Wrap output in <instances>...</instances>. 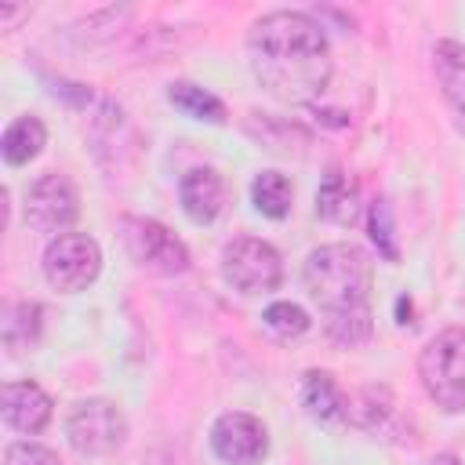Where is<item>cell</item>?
Listing matches in <instances>:
<instances>
[{"label":"cell","instance_id":"1","mask_svg":"<svg viewBox=\"0 0 465 465\" xmlns=\"http://www.w3.org/2000/svg\"><path fill=\"white\" fill-rule=\"evenodd\" d=\"M247 62L254 80L280 102H316L331 84V44L302 11L262 15L247 33Z\"/></svg>","mask_w":465,"mask_h":465},{"label":"cell","instance_id":"2","mask_svg":"<svg viewBox=\"0 0 465 465\" xmlns=\"http://www.w3.org/2000/svg\"><path fill=\"white\" fill-rule=\"evenodd\" d=\"M305 287L327 316L367 309L371 298V262L352 243H323L305 258Z\"/></svg>","mask_w":465,"mask_h":465},{"label":"cell","instance_id":"3","mask_svg":"<svg viewBox=\"0 0 465 465\" xmlns=\"http://www.w3.org/2000/svg\"><path fill=\"white\" fill-rule=\"evenodd\" d=\"M418 374L425 392L447 414L465 411V327L440 331L418 356Z\"/></svg>","mask_w":465,"mask_h":465},{"label":"cell","instance_id":"4","mask_svg":"<svg viewBox=\"0 0 465 465\" xmlns=\"http://www.w3.org/2000/svg\"><path fill=\"white\" fill-rule=\"evenodd\" d=\"M65 432H69V443L76 454L102 458V454H113L116 447H124L127 418L113 400H80L65 418Z\"/></svg>","mask_w":465,"mask_h":465},{"label":"cell","instance_id":"5","mask_svg":"<svg viewBox=\"0 0 465 465\" xmlns=\"http://www.w3.org/2000/svg\"><path fill=\"white\" fill-rule=\"evenodd\" d=\"M120 240H124L127 254H131L142 269H149V272H156V276H178V272L189 269V251H185V243H182L167 225H160L156 218H124Z\"/></svg>","mask_w":465,"mask_h":465},{"label":"cell","instance_id":"6","mask_svg":"<svg viewBox=\"0 0 465 465\" xmlns=\"http://www.w3.org/2000/svg\"><path fill=\"white\" fill-rule=\"evenodd\" d=\"M222 276L240 291V294H265L280 287L283 265L272 243L258 236H236L222 251Z\"/></svg>","mask_w":465,"mask_h":465},{"label":"cell","instance_id":"7","mask_svg":"<svg viewBox=\"0 0 465 465\" xmlns=\"http://www.w3.org/2000/svg\"><path fill=\"white\" fill-rule=\"evenodd\" d=\"M102 269V251L87 232H62L44 251V276L54 291H84Z\"/></svg>","mask_w":465,"mask_h":465},{"label":"cell","instance_id":"8","mask_svg":"<svg viewBox=\"0 0 465 465\" xmlns=\"http://www.w3.org/2000/svg\"><path fill=\"white\" fill-rule=\"evenodd\" d=\"M80 214V196H76V185L58 174V171H47L40 174L33 185H29V196H25V222L36 229V232H65Z\"/></svg>","mask_w":465,"mask_h":465},{"label":"cell","instance_id":"9","mask_svg":"<svg viewBox=\"0 0 465 465\" xmlns=\"http://www.w3.org/2000/svg\"><path fill=\"white\" fill-rule=\"evenodd\" d=\"M211 447L229 465H258L269 454V432L254 414L225 411L211 425Z\"/></svg>","mask_w":465,"mask_h":465},{"label":"cell","instance_id":"10","mask_svg":"<svg viewBox=\"0 0 465 465\" xmlns=\"http://www.w3.org/2000/svg\"><path fill=\"white\" fill-rule=\"evenodd\" d=\"M0 403H4V421L25 436L44 432L51 421V396L36 381H7L0 389Z\"/></svg>","mask_w":465,"mask_h":465},{"label":"cell","instance_id":"11","mask_svg":"<svg viewBox=\"0 0 465 465\" xmlns=\"http://www.w3.org/2000/svg\"><path fill=\"white\" fill-rule=\"evenodd\" d=\"M178 196H182V211L196 222V225H207L222 214L225 207V182L211 171V167H193L182 185H178Z\"/></svg>","mask_w":465,"mask_h":465},{"label":"cell","instance_id":"12","mask_svg":"<svg viewBox=\"0 0 465 465\" xmlns=\"http://www.w3.org/2000/svg\"><path fill=\"white\" fill-rule=\"evenodd\" d=\"M302 407L320 425H345L349 421V396L327 371H305L302 378Z\"/></svg>","mask_w":465,"mask_h":465},{"label":"cell","instance_id":"13","mask_svg":"<svg viewBox=\"0 0 465 465\" xmlns=\"http://www.w3.org/2000/svg\"><path fill=\"white\" fill-rule=\"evenodd\" d=\"M360 211H363L360 185L341 167H331L316 189V214L331 225H352L360 218Z\"/></svg>","mask_w":465,"mask_h":465},{"label":"cell","instance_id":"14","mask_svg":"<svg viewBox=\"0 0 465 465\" xmlns=\"http://www.w3.org/2000/svg\"><path fill=\"white\" fill-rule=\"evenodd\" d=\"M432 69L443 87V98L454 105V113L465 116V44L440 40L432 47Z\"/></svg>","mask_w":465,"mask_h":465},{"label":"cell","instance_id":"15","mask_svg":"<svg viewBox=\"0 0 465 465\" xmlns=\"http://www.w3.org/2000/svg\"><path fill=\"white\" fill-rule=\"evenodd\" d=\"M44 142H47L44 124H40L36 116H18V120H11L7 131H4L0 153H4V160H7L11 167H22V163H29V160L44 149Z\"/></svg>","mask_w":465,"mask_h":465},{"label":"cell","instance_id":"16","mask_svg":"<svg viewBox=\"0 0 465 465\" xmlns=\"http://www.w3.org/2000/svg\"><path fill=\"white\" fill-rule=\"evenodd\" d=\"M167 102H171L174 109H182L185 116H193V120H207V124H222V120H225L222 98H214L211 91H203V87H196V84H189V80L171 84V87H167Z\"/></svg>","mask_w":465,"mask_h":465},{"label":"cell","instance_id":"17","mask_svg":"<svg viewBox=\"0 0 465 465\" xmlns=\"http://www.w3.org/2000/svg\"><path fill=\"white\" fill-rule=\"evenodd\" d=\"M251 200L265 218H287L291 214V182L280 171H262L251 182Z\"/></svg>","mask_w":465,"mask_h":465},{"label":"cell","instance_id":"18","mask_svg":"<svg viewBox=\"0 0 465 465\" xmlns=\"http://www.w3.org/2000/svg\"><path fill=\"white\" fill-rule=\"evenodd\" d=\"M40 316H44V309H40L36 302H18V305L7 309V316H4V341H7L11 352L29 349V345L36 341V334H40Z\"/></svg>","mask_w":465,"mask_h":465},{"label":"cell","instance_id":"19","mask_svg":"<svg viewBox=\"0 0 465 465\" xmlns=\"http://www.w3.org/2000/svg\"><path fill=\"white\" fill-rule=\"evenodd\" d=\"M392 411V396L385 385H367L356 396H349V421L360 429H374L378 421H385Z\"/></svg>","mask_w":465,"mask_h":465},{"label":"cell","instance_id":"20","mask_svg":"<svg viewBox=\"0 0 465 465\" xmlns=\"http://www.w3.org/2000/svg\"><path fill=\"white\" fill-rule=\"evenodd\" d=\"M374 331V320H371V305L367 309H352V312H338V316H327V338L338 341V345H363Z\"/></svg>","mask_w":465,"mask_h":465},{"label":"cell","instance_id":"21","mask_svg":"<svg viewBox=\"0 0 465 465\" xmlns=\"http://www.w3.org/2000/svg\"><path fill=\"white\" fill-rule=\"evenodd\" d=\"M262 320H265V327H269L276 338H283V341L302 338V334L309 331V312H305L302 305H294V302H272Z\"/></svg>","mask_w":465,"mask_h":465},{"label":"cell","instance_id":"22","mask_svg":"<svg viewBox=\"0 0 465 465\" xmlns=\"http://www.w3.org/2000/svg\"><path fill=\"white\" fill-rule=\"evenodd\" d=\"M367 232H371V243L378 247V254L385 262H400V247H396V236H392L389 200H374L371 203V211H367Z\"/></svg>","mask_w":465,"mask_h":465},{"label":"cell","instance_id":"23","mask_svg":"<svg viewBox=\"0 0 465 465\" xmlns=\"http://www.w3.org/2000/svg\"><path fill=\"white\" fill-rule=\"evenodd\" d=\"M4 465H62L54 450L40 447V443H29V440H18V443H7L4 447Z\"/></svg>","mask_w":465,"mask_h":465},{"label":"cell","instance_id":"24","mask_svg":"<svg viewBox=\"0 0 465 465\" xmlns=\"http://www.w3.org/2000/svg\"><path fill=\"white\" fill-rule=\"evenodd\" d=\"M25 15H29L25 4H18V7L15 4H0V29H11V22L15 18H25Z\"/></svg>","mask_w":465,"mask_h":465},{"label":"cell","instance_id":"25","mask_svg":"<svg viewBox=\"0 0 465 465\" xmlns=\"http://www.w3.org/2000/svg\"><path fill=\"white\" fill-rule=\"evenodd\" d=\"M396 323H411V302L407 298L396 302Z\"/></svg>","mask_w":465,"mask_h":465},{"label":"cell","instance_id":"26","mask_svg":"<svg viewBox=\"0 0 465 465\" xmlns=\"http://www.w3.org/2000/svg\"><path fill=\"white\" fill-rule=\"evenodd\" d=\"M429 465H461V461H458L454 454H436V458H432Z\"/></svg>","mask_w":465,"mask_h":465}]
</instances>
